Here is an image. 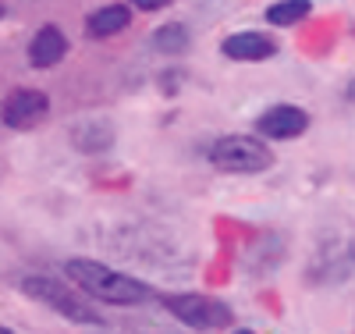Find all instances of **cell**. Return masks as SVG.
Returning <instances> with one entry per match:
<instances>
[{
	"label": "cell",
	"mask_w": 355,
	"mask_h": 334,
	"mask_svg": "<svg viewBox=\"0 0 355 334\" xmlns=\"http://www.w3.org/2000/svg\"><path fill=\"white\" fill-rule=\"evenodd\" d=\"M210 164L231 174H259L274 164V153L256 135H220L210 146Z\"/></svg>",
	"instance_id": "cell-3"
},
{
	"label": "cell",
	"mask_w": 355,
	"mask_h": 334,
	"mask_svg": "<svg viewBox=\"0 0 355 334\" xmlns=\"http://www.w3.org/2000/svg\"><path fill=\"white\" fill-rule=\"evenodd\" d=\"M8 15V4H4V0H0V18H4Z\"/></svg>",
	"instance_id": "cell-14"
},
{
	"label": "cell",
	"mask_w": 355,
	"mask_h": 334,
	"mask_svg": "<svg viewBox=\"0 0 355 334\" xmlns=\"http://www.w3.org/2000/svg\"><path fill=\"white\" fill-rule=\"evenodd\" d=\"M21 292H25L28 299L43 302V306H50L53 313H61V317H64V320H71V324H85V327H100V324H103L100 310H93L82 295H75L61 278L25 274V278H21Z\"/></svg>",
	"instance_id": "cell-2"
},
{
	"label": "cell",
	"mask_w": 355,
	"mask_h": 334,
	"mask_svg": "<svg viewBox=\"0 0 355 334\" xmlns=\"http://www.w3.org/2000/svg\"><path fill=\"white\" fill-rule=\"evenodd\" d=\"M64 53H68V40H64V33L57 25H43L40 33L28 40V65H33V68L61 65Z\"/></svg>",
	"instance_id": "cell-7"
},
{
	"label": "cell",
	"mask_w": 355,
	"mask_h": 334,
	"mask_svg": "<svg viewBox=\"0 0 355 334\" xmlns=\"http://www.w3.org/2000/svg\"><path fill=\"white\" fill-rule=\"evenodd\" d=\"M309 11H313L309 0H277V4L266 8V22L288 28V25H295V22H302Z\"/></svg>",
	"instance_id": "cell-12"
},
{
	"label": "cell",
	"mask_w": 355,
	"mask_h": 334,
	"mask_svg": "<svg viewBox=\"0 0 355 334\" xmlns=\"http://www.w3.org/2000/svg\"><path fill=\"white\" fill-rule=\"evenodd\" d=\"M189 43H192V36H189V28L182 22H167V25H160L153 33V47L160 53H185Z\"/></svg>",
	"instance_id": "cell-11"
},
{
	"label": "cell",
	"mask_w": 355,
	"mask_h": 334,
	"mask_svg": "<svg viewBox=\"0 0 355 334\" xmlns=\"http://www.w3.org/2000/svg\"><path fill=\"white\" fill-rule=\"evenodd\" d=\"M71 146L82 149V153H103V149L114 146V125L107 117H82L68 128Z\"/></svg>",
	"instance_id": "cell-8"
},
{
	"label": "cell",
	"mask_w": 355,
	"mask_h": 334,
	"mask_svg": "<svg viewBox=\"0 0 355 334\" xmlns=\"http://www.w3.org/2000/svg\"><path fill=\"white\" fill-rule=\"evenodd\" d=\"M220 50L231 60H266L277 53V43L266 33H234L220 43Z\"/></svg>",
	"instance_id": "cell-9"
},
{
	"label": "cell",
	"mask_w": 355,
	"mask_h": 334,
	"mask_svg": "<svg viewBox=\"0 0 355 334\" xmlns=\"http://www.w3.org/2000/svg\"><path fill=\"white\" fill-rule=\"evenodd\" d=\"M167 4H174V0H132V8H139V11H160Z\"/></svg>",
	"instance_id": "cell-13"
},
{
	"label": "cell",
	"mask_w": 355,
	"mask_h": 334,
	"mask_svg": "<svg viewBox=\"0 0 355 334\" xmlns=\"http://www.w3.org/2000/svg\"><path fill=\"white\" fill-rule=\"evenodd\" d=\"M306 128H309V114L295 103H274L266 114L256 117V132L266 139H281V142L299 139Z\"/></svg>",
	"instance_id": "cell-6"
},
{
	"label": "cell",
	"mask_w": 355,
	"mask_h": 334,
	"mask_svg": "<svg viewBox=\"0 0 355 334\" xmlns=\"http://www.w3.org/2000/svg\"><path fill=\"white\" fill-rule=\"evenodd\" d=\"M239 334H252V331H239Z\"/></svg>",
	"instance_id": "cell-16"
},
{
	"label": "cell",
	"mask_w": 355,
	"mask_h": 334,
	"mask_svg": "<svg viewBox=\"0 0 355 334\" xmlns=\"http://www.w3.org/2000/svg\"><path fill=\"white\" fill-rule=\"evenodd\" d=\"M50 114V97L43 89H15L0 107V121L15 132H33L40 128Z\"/></svg>",
	"instance_id": "cell-5"
},
{
	"label": "cell",
	"mask_w": 355,
	"mask_h": 334,
	"mask_svg": "<svg viewBox=\"0 0 355 334\" xmlns=\"http://www.w3.org/2000/svg\"><path fill=\"white\" fill-rule=\"evenodd\" d=\"M64 274L96 302H110V306H139V302L153 299V288L142 285L139 278H128L121 270H114L100 260L75 256L64 263Z\"/></svg>",
	"instance_id": "cell-1"
},
{
	"label": "cell",
	"mask_w": 355,
	"mask_h": 334,
	"mask_svg": "<svg viewBox=\"0 0 355 334\" xmlns=\"http://www.w3.org/2000/svg\"><path fill=\"white\" fill-rule=\"evenodd\" d=\"M164 310L174 313L182 324L196 327V331H220L231 324V310L217 299H206L196 292H178V295H160Z\"/></svg>",
	"instance_id": "cell-4"
},
{
	"label": "cell",
	"mask_w": 355,
	"mask_h": 334,
	"mask_svg": "<svg viewBox=\"0 0 355 334\" xmlns=\"http://www.w3.org/2000/svg\"><path fill=\"white\" fill-rule=\"evenodd\" d=\"M0 334H15V331H11V327H4V324H0Z\"/></svg>",
	"instance_id": "cell-15"
},
{
	"label": "cell",
	"mask_w": 355,
	"mask_h": 334,
	"mask_svg": "<svg viewBox=\"0 0 355 334\" xmlns=\"http://www.w3.org/2000/svg\"><path fill=\"white\" fill-rule=\"evenodd\" d=\"M128 22H132L128 4H103L100 11H93V15L85 18V36H89V40L117 36L121 28H128Z\"/></svg>",
	"instance_id": "cell-10"
}]
</instances>
